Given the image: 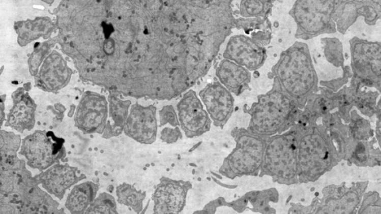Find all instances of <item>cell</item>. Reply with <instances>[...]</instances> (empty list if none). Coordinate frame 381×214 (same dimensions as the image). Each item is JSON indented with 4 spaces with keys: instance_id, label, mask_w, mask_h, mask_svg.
I'll return each instance as SVG.
<instances>
[{
    "instance_id": "6da1fadb",
    "label": "cell",
    "mask_w": 381,
    "mask_h": 214,
    "mask_svg": "<svg viewBox=\"0 0 381 214\" xmlns=\"http://www.w3.org/2000/svg\"><path fill=\"white\" fill-rule=\"evenodd\" d=\"M0 182V214H67L17 156L1 159ZM149 204L141 214H145Z\"/></svg>"
},
{
    "instance_id": "7a4b0ae2",
    "label": "cell",
    "mask_w": 381,
    "mask_h": 214,
    "mask_svg": "<svg viewBox=\"0 0 381 214\" xmlns=\"http://www.w3.org/2000/svg\"><path fill=\"white\" fill-rule=\"evenodd\" d=\"M299 181L315 182L341 162L326 127L317 122L296 123Z\"/></svg>"
},
{
    "instance_id": "3957f363",
    "label": "cell",
    "mask_w": 381,
    "mask_h": 214,
    "mask_svg": "<svg viewBox=\"0 0 381 214\" xmlns=\"http://www.w3.org/2000/svg\"><path fill=\"white\" fill-rule=\"evenodd\" d=\"M269 76L279 82L283 91L300 109L318 91V77L309 48L302 42H295L281 53Z\"/></svg>"
},
{
    "instance_id": "277c9868",
    "label": "cell",
    "mask_w": 381,
    "mask_h": 214,
    "mask_svg": "<svg viewBox=\"0 0 381 214\" xmlns=\"http://www.w3.org/2000/svg\"><path fill=\"white\" fill-rule=\"evenodd\" d=\"M300 110L296 103L273 80L271 89L259 95L256 102L244 111L250 116L247 130L259 136L272 137L290 130L297 123Z\"/></svg>"
},
{
    "instance_id": "5b68a950",
    "label": "cell",
    "mask_w": 381,
    "mask_h": 214,
    "mask_svg": "<svg viewBox=\"0 0 381 214\" xmlns=\"http://www.w3.org/2000/svg\"><path fill=\"white\" fill-rule=\"evenodd\" d=\"M231 136L236 146L223 160L219 169L220 174L229 179L259 176L269 137L255 134L244 127H235Z\"/></svg>"
},
{
    "instance_id": "8992f818",
    "label": "cell",
    "mask_w": 381,
    "mask_h": 214,
    "mask_svg": "<svg viewBox=\"0 0 381 214\" xmlns=\"http://www.w3.org/2000/svg\"><path fill=\"white\" fill-rule=\"evenodd\" d=\"M265 175L279 185L300 183L297 137L294 129L268 138L259 176Z\"/></svg>"
},
{
    "instance_id": "52a82bcc",
    "label": "cell",
    "mask_w": 381,
    "mask_h": 214,
    "mask_svg": "<svg viewBox=\"0 0 381 214\" xmlns=\"http://www.w3.org/2000/svg\"><path fill=\"white\" fill-rule=\"evenodd\" d=\"M368 186V181L328 185L308 205L290 203L287 214H358Z\"/></svg>"
},
{
    "instance_id": "ba28073f",
    "label": "cell",
    "mask_w": 381,
    "mask_h": 214,
    "mask_svg": "<svg viewBox=\"0 0 381 214\" xmlns=\"http://www.w3.org/2000/svg\"><path fill=\"white\" fill-rule=\"evenodd\" d=\"M334 2L299 0L295 2L289 15L297 24L295 38L308 40L325 33L334 32L331 22Z\"/></svg>"
},
{
    "instance_id": "9c48e42d",
    "label": "cell",
    "mask_w": 381,
    "mask_h": 214,
    "mask_svg": "<svg viewBox=\"0 0 381 214\" xmlns=\"http://www.w3.org/2000/svg\"><path fill=\"white\" fill-rule=\"evenodd\" d=\"M64 142L51 132L37 131L22 140L20 154L32 168L43 171L64 159Z\"/></svg>"
},
{
    "instance_id": "30bf717a",
    "label": "cell",
    "mask_w": 381,
    "mask_h": 214,
    "mask_svg": "<svg viewBox=\"0 0 381 214\" xmlns=\"http://www.w3.org/2000/svg\"><path fill=\"white\" fill-rule=\"evenodd\" d=\"M177 109L180 125L187 138L200 137L210 131L212 119L194 90H188L183 94Z\"/></svg>"
},
{
    "instance_id": "8fae6325",
    "label": "cell",
    "mask_w": 381,
    "mask_h": 214,
    "mask_svg": "<svg viewBox=\"0 0 381 214\" xmlns=\"http://www.w3.org/2000/svg\"><path fill=\"white\" fill-rule=\"evenodd\" d=\"M191 188L192 184L189 181L162 176L152 196L153 214H181Z\"/></svg>"
},
{
    "instance_id": "7c38bea8",
    "label": "cell",
    "mask_w": 381,
    "mask_h": 214,
    "mask_svg": "<svg viewBox=\"0 0 381 214\" xmlns=\"http://www.w3.org/2000/svg\"><path fill=\"white\" fill-rule=\"evenodd\" d=\"M223 57L252 72L263 67L268 54L265 47L254 41L250 36L237 35L229 38Z\"/></svg>"
},
{
    "instance_id": "4fadbf2b",
    "label": "cell",
    "mask_w": 381,
    "mask_h": 214,
    "mask_svg": "<svg viewBox=\"0 0 381 214\" xmlns=\"http://www.w3.org/2000/svg\"><path fill=\"white\" fill-rule=\"evenodd\" d=\"M199 96L214 126L223 128L234 112L235 98L232 94L219 81H215L201 89Z\"/></svg>"
},
{
    "instance_id": "5bb4252c",
    "label": "cell",
    "mask_w": 381,
    "mask_h": 214,
    "mask_svg": "<svg viewBox=\"0 0 381 214\" xmlns=\"http://www.w3.org/2000/svg\"><path fill=\"white\" fill-rule=\"evenodd\" d=\"M352 67L357 76L371 83L381 82V44L357 40L352 46Z\"/></svg>"
},
{
    "instance_id": "9a60e30c",
    "label": "cell",
    "mask_w": 381,
    "mask_h": 214,
    "mask_svg": "<svg viewBox=\"0 0 381 214\" xmlns=\"http://www.w3.org/2000/svg\"><path fill=\"white\" fill-rule=\"evenodd\" d=\"M86 178V175L79 173L77 167H71L67 164L53 165L46 171L34 176L35 181L41 185L44 191L59 200L64 199L67 190Z\"/></svg>"
},
{
    "instance_id": "2e32d148",
    "label": "cell",
    "mask_w": 381,
    "mask_h": 214,
    "mask_svg": "<svg viewBox=\"0 0 381 214\" xmlns=\"http://www.w3.org/2000/svg\"><path fill=\"white\" fill-rule=\"evenodd\" d=\"M218 81L231 94L241 96L249 89L252 75L248 69L229 59H223L215 70Z\"/></svg>"
},
{
    "instance_id": "e0dca14e",
    "label": "cell",
    "mask_w": 381,
    "mask_h": 214,
    "mask_svg": "<svg viewBox=\"0 0 381 214\" xmlns=\"http://www.w3.org/2000/svg\"><path fill=\"white\" fill-rule=\"evenodd\" d=\"M157 120L156 108H140V119L131 118L125 127L127 136L141 144H153L157 139Z\"/></svg>"
},
{
    "instance_id": "ac0fdd59",
    "label": "cell",
    "mask_w": 381,
    "mask_h": 214,
    "mask_svg": "<svg viewBox=\"0 0 381 214\" xmlns=\"http://www.w3.org/2000/svg\"><path fill=\"white\" fill-rule=\"evenodd\" d=\"M91 103L92 107H90L88 101L84 103L82 101L79 111L77 112L76 125L85 133H101L105 125L107 112L105 102L101 99L96 107H95L96 103Z\"/></svg>"
},
{
    "instance_id": "d6986e66",
    "label": "cell",
    "mask_w": 381,
    "mask_h": 214,
    "mask_svg": "<svg viewBox=\"0 0 381 214\" xmlns=\"http://www.w3.org/2000/svg\"><path fill=\"white\" fill-rule=\"evenodd\" d=\"M99 186L93 181L76 185L67 196L65 207L71 214H84L96 199Z\"/></svg>"
},
{
    "instance_id": "ffe728a7",
    "label": "cell",
    "mask_w": 381,
    "mask_h": 214,
    "mask_svg": "<svg viewBox=\"0 0 381 214\" xmlns=\"http://www.w3.org/2000/svg\"><path fill=\"white\" fill-rule=\"evenodd\" d=\"M376 138L371 141L355 142L347 162L358 167H381V149L375 147Z\"/></svg>"
},
{
    "instance_id": "44dd1931",
    "label": "cell",
    "mask_w": 381,
    "mask_h": 214,
    "mask_svg": "<svg viewBox=\"0 0 381 214\" xmlns=\"http://www.w3.org/2000/svg\"><path fill=\"white\" fill-rule=\"evenodd\" d=\"M117 201L122 205L131 207L136 214L143 211V202L146 198L145 191H138L133 185L123 183L116 188Z\"/></svg>"
},
{
    "instance_id": "7402d4cb",
    "label": "cell",
    "mask_w": 381,
    "mask_h": 214,
    "mask_svg": "<svg viewBox=\"0 0 381 214\" xmlns=\"http://www.w3.org/2000/svg\"><path fill=\"white\" fill-rule=\"evenodd\" d=\"M32 115V106L30 103L22 100L17 107L11 110L8 125L21 133L25 130H30L34 126Z\"/></svg>"
},
{
    "instance_id": "603a6c76",
    "label": "cell",
    "mask_w": 381,
    "mask_h": 214,
    "mask_svg": "<svg viewBox=\"0 0 381 214\" xmlns=\"http://www.w3.org/2000/svg\"><path fill=\"white\" fill-rule=\"evenodd\" d=\"M273 3L265 0H243L240 3L239 13L243 18H269Z\"/></svg>"
},
{
    "instance_id": "cb8c5ba5",
    "label": "cell",
    "mask_w": 381,
    "mask_h": 214,
    "mask_svg": "<svg viewBox=\"0 0 381 214\" xmlns=\"http://www.w3.org/2000/svg\"><path fill=\"white\" fill-rule=\"evenodd\" d=\"M235 28L243 30L247 35L260 32H272V23L269 18H236Z\"/></svg>"
},
{
    "instance_id": "d4e9b609",
    "label": "cell",
    "mask_w": 381,
    "mask_h": 214,
    "mask_svg": "<svg viewBox=\"0 0 381 214\" xmlns=\"http://www.w3.org/2000/svg\"><path fill=\"white\" fill-rule=\"evenodd\" d=\"M84 214H119L115 198L108 193H101Z\"/></svg>"
},
{
    "instance_id": "484cf974",
    "label": "cell",
    "mask_w": 381,
    "mask_h": 214,
    "mask_svg": "<svg viewBox=\"0 0 381 214\" xmlns=\"http://www.w3.org/2000/svg\"><path fill=\"white\" fill-rule=\"evenodd\" d=\"M358 214H381V196L377 191H366Z\"/></svg>"
},
{
    "instance_id": "4316f807",
    "label": "cell",
    "mask_w": 381,
    "mask_h": 214,
    "mask_svg": "<svg viewBox=\"0 0 381 214\" xmlns=\"http://www.w3.org/2000/svg\"><path fill=\"white\" fill-rule=\"evenodd\" d=\"M160 126L169 124L171 126L178 127L180 125L178 115L173 106H166L160 111Z\"/></svg>"
},
{
    "instance_id": "83f0119b",
    "label": "cell",
    "mask_w": 381,
    "mask_h": 214,
    "mask_svg": "<svg viewBox=\"0 0 381 214\" xmlns=\"http://www.w3.org/2000/svg\"><path fill=\"white\" fill-rule=\"evenodd\" d=\"M183 137L181 131V129L179 127H174V128H167L164 129L161 133V139L164 142L168 143V144H173V143L177 142L179 138H181Z\"/></svg>"
},
{
    "instance_id": "f1b7e54d",
    "label": "cell",
    "mask_w": 381,
    "mask_h": 214,
    "mask_svg": "<svg viewBox=\"0 0 381 214\" xmlns=\"http://www.w3.org/2000/svg\"><path fill=\"white\" fill-rule=\"evenodd\" d=\"M377 120L376 124L375 138L381 149V99L377 105Z\"/></svg>"
}]
</instances>
